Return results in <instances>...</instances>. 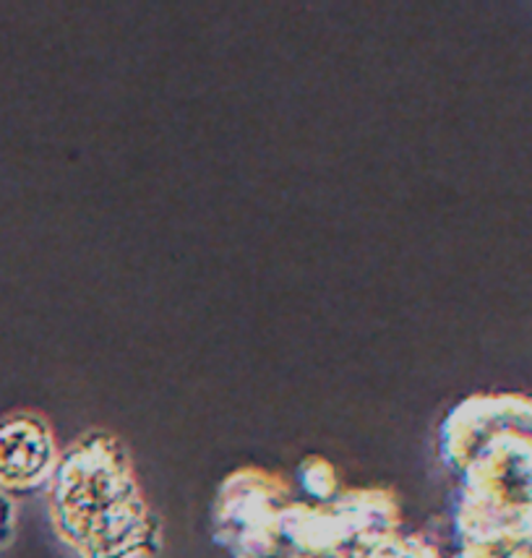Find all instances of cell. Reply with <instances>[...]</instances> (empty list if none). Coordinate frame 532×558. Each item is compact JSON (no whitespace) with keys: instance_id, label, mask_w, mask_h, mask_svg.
Listing matches in <instances>:
<instances>
[{"instance_id":"cell-1","label":"cell","mask_w":532,"mask_h":558,"mask_svg":"<svg viewBox=\"0 0 532 558\" xmlns=\"http://www.w3.org/2000/svg\"><path fill=\"white\" fill-rule=\"evenodd\" d=\"M52 454L50 430L39 417L11 415L0 421V486H35L48 475Z\"/></svg>"},{"instance_id":"cell-2","label":"cell","mask_w":532,"mask_h":558,"mask_svg":"<svg viewBox=\"0 0 532 558\" xmlns=\"http://www.w3.org/2000/svg\"><path fill=\"white\" fill-rule=\"evenodd\" d=\"M9 527H11V504L9 498L0 494V541H5Z\"/></svg>"}]
</instances>
